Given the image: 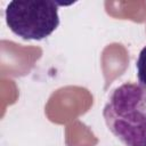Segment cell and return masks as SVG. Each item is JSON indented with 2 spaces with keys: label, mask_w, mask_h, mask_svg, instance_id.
I'll return each instance as SVG.
<instances>
[{
  "label": "cell",
  "mask_w": 146,
  "mask_h": 146,
  "mask_svg": "<svg viewBox=\"0 0 146 146\" xmlns=\"http://www.w3.org/2000/svg\"><path fill=\"white\" fill-rule=\"evenodd\" d=\"M103 116L111 132L125 146H146V86L125 82L115 88Z\"/></svg>",
  "instance_id": "1"
},
{
  "label": "cell",
  "mask_w": 146,
  "mask_h": 146,
  "mask_svg": "<svg viewBox=\"0 0 146 146\" xmlns=\"http://www.w3.org/2000/svg\"><path fill=\"white\" fill-rule=\"evenodd\" d=\"M6 22L13 33L24 40H42L59 25L58 5L55 1H10L6 8Z\"/></svg>",
  "instance_id": "2"
},
{
  "label": "cell",
  "mask_w": 146,
  "mask_h": 146,
  "mask_svg": "<svg viewBox=\"0 0 146 146\" xmlns=\"http://www.w3.org/2000/svg\"><path fill=\"white\" fill-rule=\"evenodd\" d=\"M136 67H137V78L139 80V83L146 86V46L139 52Z\"/></svg>",
  "instance_id": "3"
}]
</instances>
